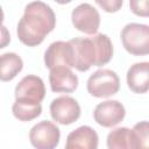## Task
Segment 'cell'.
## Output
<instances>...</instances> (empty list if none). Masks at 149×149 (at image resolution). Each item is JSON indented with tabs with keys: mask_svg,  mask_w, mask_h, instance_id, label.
Listing matches in <instances>:
<instances>
[{
	"mask_svg": "<svg viewBox=\"0 0 149 149\" xmlns=\"http://www.w3.org/2000/svg\"><path fill=\"white\" fill-rule=\"evenodd\" d=\"M3 10H2V8H1V6H0V26L2 24V22H3Z\"/></svg>",
	"mask_w": 149,
	"mask_h": 149,
	"instance_id": "21",
	"label": "cell"
},
{
	"mask_svg": "<svg viewBox=\"0 0 149 149\" xmlns=\"http://www.w3.org/2000/svg\"><path fill=\"white\" fill-rule=\"evenodd\" d=\"M126 115L125 106L118 100H106L98 104L93 111L94 121L105 127L112 128L119 125Z\"/></svg>",
	"mask_w": 149,
	"mask_h": 149,
	"instance_id": "8",
	"label": "cell"
},
{
	"mask_svg": "<svg viewBox=\"0 0 149 149\" xmlns=\"http://www.w3.org/2000/svg\"><path fill=\"white\" fill-rule=\"evenodd\" d=\"M98 143L97 132L90 126H80L68 135L64 149H98Z\"/></svg>",
	"mask_w": 149,
	"mask_h": 149,
	"instance_id": "12",
	"label": "cell"
},
{
	"mask_svg": "<svg viewBox=\"0 0 149 149\" xmlns=\"http://www.w3.org/2000/svg\"><path fill=\"white\" fill-rule=\"evenodd\" d=\"M55 26L56 15L51 7L43 1H33L24 7L16 27V35L24 45L36 47L54 30Z\"/></svg>",
	"mask_w": 149,
	"mask_h": 149,
	"instance_id": "1",
	"label": "cell"
},
{
	"mask_svg": "<svg viewBox=\"0 0 149 149\" xmlns=\"http://www.w3.org/2000/svg\"><path fill=\"white\" fill-rule=\"evenodd\" d=\"M129 8L130 10L139 16L147 17L148 16V10H149V1L147 0H132L129 1Z\"/></svg>",
	"mask_w": 149,
	"mask_h": 149,
	"instance_id": "18",
	"label": "cell"
},
{
	"mask_svg": "<svg viewBox=\"0 0 149 149\" xmlns=\"http://www.w3.org/2000/svg\"><path fill=\"white\" fill-rule=\"evenodd\" d=\"M127 86L137 94H143L149 88V63L140 62L130 65L126 76Z\"/></svg>",
	"mask_w": 149,
	"mask_h": 149,
	"instance_id": "13",
	"label": "cell"
},
{
	"mask_svg": "<svg viewBox=\"0 0 149 149\" xmlns=\"http://www.w3.org/2000/svg\"><path fill=\"white\" fill-rule=\"evenodd\" d=\"M133 140L135 149H149V125L148 121L137 122L133 129Z\"/></svg>",
	"mask_w": 149,
	"mask_h": 149,
	"instance_id": "17",
	"label": "cell"
},
{
	"mask_svg": "<svg viewBox=\"0 0 149 149\" xmlns=\"http://www.w3.org/2000/svg\"><path fill=\"white\" fill-rule=\"evenodd\" d=\"M73 52V68L80 72L91 66H102L113 57V44L106 34L91 37H74L69 41Z\"/></svg>",
	"mask_w": 149,
	"mask_h": 149,
	"instance_id": "2",
	"label": "cell"
},
{
	"mask_svg": "<svg viewBox=\"0 0 149 149\" xmlns=\"http://www.w3.org/2000/svg\"><path fill=\"white\" fill-rule=\"evenodd\" d=\"M71 21L78 31L94 35L100 26V14L91 3L84 2L72 9Z\"/></svg>",
	"mask_w": 149,
	"mask_h": 149,
	"instance_id": "6",
	"label": "cell"
},
{
	"mask_svg": "<svg viewBox=\"0 0 149 149\" xmlns=\"http://www.w3.org/2000/svg\"><path fill=\"white\" fill-rule=\"evenodd\" d=\"M13 115L20 121H31L41 115L42 105L41 102H27L15 100L12 106Z\"/></svg>",
	"mask_w": 149,
	"mask_h": 149,
	"instance_id": "16",
	"label": "cell"
},
{
	"mask_svg": "<svg viewBox=\"0 0 149 149\" xmlns=\"http://www.w3.org/2000/svg\"><path fill=\"white\" fill-rule=\"evenodd\" d=\"M10 43V34L5 26H0V49L6 48Z\"/></svg>",
	"mask_w": 149,
	"mask_h": 149,
	"instance_id": "20",
	"label": "cell"
},
{
	"mask_svg": "<svg viewBox=\"0 0 149 149\" xmlns=\"http://www.w3.org/2000/svg\"><path fill=\"white\" fill-rule=\"evenodd\" d=\"M86 88L92 97L108 98L119 92L120 79L113 70L99 69L88 77Z\"/></svg>",
	"mask_w": 149,
	"mask_h": 149,
	"instance_id": "4",
	"label": "cell"
},
{
	"mask_svg": "<svg viewBox=\"0 0 149 149\" xmlns=\"http://www.w3.org/2000/svg\"><path fill=\"white\" fill-rule=\"evenodd\" d=\"M107 149H135L132 129L119 127L111 130L106 139Z\"/></svg>",
	"mask_w": 149,
	"mask_h": 149,
	"instance_id": "15",
	"label": "cell"
},
{
	"mask_svg": "<svg viewBox=\"0 0 149 149\" xmlns=\"http://www.w3.org/2000/svg\"><path fill=\"white\" fill-rule=\"evenodd\" d=\"M44 64L49 70L59 66L73 68V52L69 41L52 42L44 52Z\"/></svg>",
	"mask_w": 149,
	"mask_h": 149,
	"instance_id": "10",
	"label": "cell"
},
{
	"mask_svg": "<svg viewBox=\"0 0 149 149\" xmlns=\"http://www.w3.org/2000/svg\"><path fill=\"white\" fill-rule=\"evenodd\" d=\"M49 83L52 92L71 93L78 87V77L71 71L70 68L59 66L50 70Z\"/></svg>",
	"mask_w": 149,
	"mask_h": 149,
	"instance_id": "11",
	"label": "cell"
},
{
	"mask_svg": "<svg viewBox=\"0 0 149 149\" xmlns=\"http://www.w3.org/2000/svg\"><path fill=\"white\" fill-rule=\"evenodd\" d=\"M50 115L59 125H71L80 116V106L78 101L69 95H62L50 102Z\"/></svg>",
	"mask_w": 149,
	"mask_h": 149,
	"instance_id": "7",
	"label": "cell"
},
{
	"mask_svg": "<svg viewBox=\"0 0 149 149\" xmlns=\"http://www.w3.org/2000/svg\"><path fill=\"white\" fill-rule=\"evenodd\" d=\"M121 42L127 52L134 56L149 54V27L143 23H127L120 34Z\"/></svg>",
	"mask_w": 149,
	"mask_h": 149,
	"instance_id": "3",
	"label": "cell"
},
{
	"mask_svg": "<svg viewBox=\"0 0 149 149\" xmlns=\"http://www.w3.org/2000/svg\"><path fill=\"white\" fill-rule=\"evenodd\" d=\"M59 139V128L48 120L40 121L29 132V141L35 149H56Z\"/></svg>",
	"mask_w": 149,
	"mask_h": 149,
	"instance_id": "5",
	"label": "cell"
},
{
	"mask_svg": "<svg viewBox=\"0 0 149 149\" xmlns=\"http://www.w3.org/2000/svg\"><path fill=\"white\" fill-rule=\"evenodd\" d=\"M95 3L107 13H115L122 7V0H97Z\"/></svg>",
	"mask_w": 149,
	"mask_h": 149,
	"instance_id": "19",
	"label": "cell"
},
{
	"mask_svg": "<svg viewBox=\"0 0 149 149\" xmlns=\"http://www.w3.org/2000/svg\"><path fill=\"white\" fill-rule=\"evenodd\" d=\"M45 97V86L42 78L35 74L23 77L15 87V100L41 102Z\"/></svg>",
	"mask_w": 149,
	"mask_h": 149,
	"instance_id": "9",
	"label": "cell"
},
{
	"mask_svg": "<svg viewBox=\"0 0 149 149\" xmlns=\"http://www.w3.org/2000/svg\"><path fill=\"white\" fill-rule=\"evenodd\" d=\"M23 69L22 58L15 52H5L0 55V80H13Z\"/></svg>",
	"mask_w": 149,
	"mask_h": 149,
	"instance_id": "14",
	"label": "cell"
}]
</instances>
